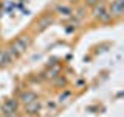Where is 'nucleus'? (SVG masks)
I'll return each mask as SVG.
<instances>
[{
	"mask_svg": "<svg viewBox=\"0 0 124 117\" xmlns=\"http://www.w3.org/2000/svg\"><path fill=\"white\" fill-rule=\"evenodd\" d=\"M92 8H93V10H92V16L96 19V20H99L102 23H107V22H110L112 19H113L110 16V13H108V8H107V5H106L104 0H99V2L95 3Z\"/></svg>",
	"mask_w": 124,
	"mask_h": 117,
	"instance_id": "obj_1",
	"label": "nucleus"
},
{
	"mask_svg": "<svg viewBox=\"0 0 124 117\" xmlns=\"http://www.w3.org/2000/svg\"><path fill=\"white\" fill-rule=\"evenodd\" d=\"M30 44H31L30 36H25V34H23V36H19L17 39H14V41L11 42L9 45L13 47V49H14L19 55H22V53H25V50L30 47Z\"/></svg>",
	"mask_w": 124,
	"mask_h": 117,
	"instance_id": "obj_2",
	"label": "nucleus"
},
{
	"mask_svg": "<svg viewBox=\"0 0 124 117\" xmlns=\"http://www.w3.org/2000/svg\"><path fill=\"white\" fill-rule=\"evenodd\" d=\"M108 13L112 17H123L124 14V0H112L110 6H108Z\"/></svg>",
	"mask_w": 124,
	"mask_h": 117,
	"instance_id": "obj_3",
	"label": "nucleus"
},
{
	"mask_svg": "<svg viewBox=\"0 0 124 117\" xmlns=\"http://www.w3.org/2000/svg\"><path fill=\"white\" fill-rule=\"evenodd\" d=\"M17 106H19V101L16 98H8V100H5V103L2 105V112L5 116L14 114V112H17Z\"/></svg>",
	"mask_w": 124,
	"mask_h": 117,
	"instance_id": "obj_4",
	"label": "nucleus"
},
{
	"mask_svg": "<svg viewBox=\"0 0 124 117\" xmlns=\"http://www.w3.org/2000/svg\"><path fill=\"white\" fill-rule=\"evenodd\" d=\"M51 23H53V14L42 16V17L37 20V23H36V31H37V33H42V31L46 30Z\"/></svg>",
	"mask_w": 124,
	"mask_h": 117,
	"instance_id": "obj_5",
	"label": "nucleus"
},
{
	"mask_svg": "<svg viewBox=\"0 0 124 117\" xmlns=\"http://www.w3.org/2000/svg\"><path fill=\"white\" fill-rule=\"evenodd\" d=\"M39 111H40V101H39V98H36V100L31 101V103L25 105V112L30 114V116H36Z\"/></svg>",
	"mask_w": 124,
	"mask_h": 117,
	"instance_id": "obj_6",
	"label": "nucleus"
},
{
	"mask_svg": "<svg viewBox=\"0 0 124 117\" xmlns=\"http://www.w3.org/2000/svg\"><path fill=\"white\" fill-rule=\"evenodd\" d=\"M36 98H39V97L36 95V92H33V91H25V92L20 95V98H19V100H20L23 105H26V103H31V101L36 100Z\"/></svg>",
	"mask_w": 124,
	"mask_h": 117,
	"instance_id": "obj_7",
	"label": "nucleus"
},
{
	"mask_svg": "<svg viewBox=\"0 0 124 117\" xmlns=\"http://www.w3.org/2000/svg\"><path fill=\"white\" fill-rule=\"evenodd\" d=\"M70 97H71V92H70V91H65L64 94H61V95L57 97V103H59V105L65 103V101H67V98H70Z\"/></svg>",
	"mask_w": 124,
	"mask_h": 117,
	"instance_id": "obj_8",
	"label": "nucleus"
},
{
	"mask_svg": "<svg viewBox=\"0 0 124 117\" xmlns=\"http://www.w3.org/2000/svg\"><path fill=\"white\" fill-rule=\"evenodd\" d=\"M56 11H57V13H61V14H64V16H70V14H71V10L67 8V6H57Z\"/></svg>",
	"mask_w": 124,
	"mask_h": 117,
	"instance_id": "obj_9",
	"label": "nucleus"
},
{
	"mask_svg": "<svg viewBox=\"0 0 124 117\" xmlns=\"http://www.w3.org/2000/svg\"><path fill=\"white\" fill-rule=\"evenodd\" d=\"M3 64H8V59H6L5 50H0V66H3Z\"/></svg>",
	"mask_w": 124,
	"mask_h": 117,
	"instance_id": "obj_10",
	"label": "nucleus"
},
{
	"mask_svg": "<svg viewBox=\"0 0 124 117\" xmlns=\"http://www.w3.org/2000/svg\"><path fill=\"white\" fill-rule=\"evenodd\" d=\"M75 16L78 19H82L84 16H85V8H79V10H76L75 11Z\"/></svg>",
	"mask_w": 124,
	"mask_h": 117,
	"instance_id": "obj_11",
	"label": "nucleus"
},
{
	"mask_svg": "<svg viewBox=\"0 0 124 117\" xmlns=\"http://www.w3.org/2000/svg\"><path fill=\"white\" fill-rule=\"evenodd\" d=\"M57 73H59V67H56V69H53L51 72H48V77L50 78H54V77H57Z\"/></svg>",
	"mask_w": 124,
	"mask_h": 117,
	"instance_id": "obj_12",
	"label": "nucleus"
},
{
	"mask_svg": "<svg viewBox=\"0 0 124 117\" xmlns=\"http://www.w3.org/2000/svg\"><path fill=\"white\" fill-rule=\"evenodd\" d=\"M99 0H85V6H93L95 3H98Z\"/></svg>",
	"mask_w": 124,
	"mask_h": 117,
	"instance_id": "obj_13",
	"label": "nucleus"
},
{
	"mask_svg": "<svg viewBox=\"0 0 124 117\" xmlns=\"http://www.w3.org/2000/svg\"><path fill=\"white\" fill-rule=\"evenodd\" d=\"M56 84H62V86H64V84H65V78H62V77H59V80L56 81Z\"/></svg>",
	"mask_w": 124,
	"mask_h": 117,
	"instance_id": "obj_14",
	"label": "nucleus"
},
{
	"mask_svg": "<svg viewBox=\"0 0 124 117\" xmlns=\"http://www.w3.org/2000/svg\"><path fill=\"white\" fill-rule=\"evenodd\" d=\"M68 2H70V3H71V5H73V3H75V5H76V3H78V2H79V0H68Z\"/></svg>",
	"mask_w": 124,
	"mask_h": 117,
	"instance_id": "obj_15",
	"label": "nucleus"
}]
</instances>
